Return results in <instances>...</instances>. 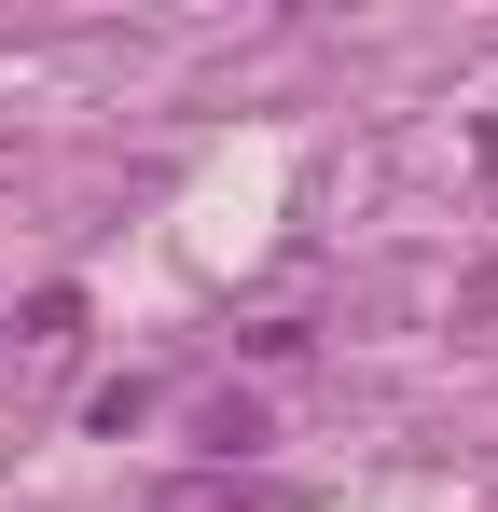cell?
Segmentation results:
<instances>
[{
	"label": "cell",
	"instance_id": "cell-1",
	"mask_svg": "<svg viewBox=\"0 0 498 512\" xmlns=\"http://www.w3.org/2000/svg\"><path fill=\"white\" fill-rule=\"evenodd\" d=\"M153 416V388H139V374H125V388H97V402H83V429H97V443H125V429Z\"/></svg>",
	"mask_w": 498,
	"mask_h": 512
},
{
	"label": "cell",
	"instance_id": "cell-2",
	"mask_svg": "<svg viewBox=\"0 0 498 512\" xmlns=\"http://www.w3.org/2000/svg\"><path fill=\"white\" fill-rule=\"evenodd\" d=\"M485 512H498V499H485Z\"/></svg>",
	"mask_w": 498,
	"mask_h": 512
}]
</instances>
